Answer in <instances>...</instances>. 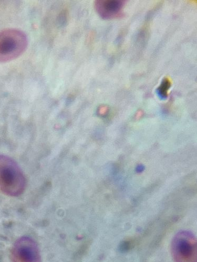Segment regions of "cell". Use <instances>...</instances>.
I'll return each mask as SVG.
<instances>
[{
	"instance_id": "cell-1",
	"label": "cell",
	"mask_w": 197,
	"mask_h": 262,
	"mask_svg": "<svg viewBox=\"0 0 197 262\" xmlns=\"http://www.w3.org/2000/svg\"><path fill=\"white\" fill-rule=\"evenodd\" d=\"M26 179L18 164L10 158L0 155V191L4 194L17 196L23 193Z\"/></svg>"
},
{
	"instance_id": "cell-2",
	"label": "cell",
	"mask_w": 197,
	"mask_h": 262,
	"mask_svg": "<svg viewBox=\"0 0 197 262\" xmlns=\"http://www.w3.org/2000/svg\"><path fill=\"white\" fill-rule=\"evenodd\" d=\"M28 46L27 35L16 29L0 31V62L12 60L23 54Z\"/></svg>"
},
{
	"instance_id": "cell-3",
	"label": "cell",
	"mask_w": 197,
	"mask_h": 262,
	"mask_svg": "<svg viewBox=\"0 0 197 262\" xmlns=\"http://www.w3.org/2000/svg\"><path fill=\"white\" fill-rule=\"evenodd\" d=\"M175 262H197L196 239L189 231H181L174 236L171 245Z\"/></svg>"
},
{
	"instance_id": "cell-4",
	"label": "cell",
	"mask_w": 197,
	"mask_h": 262,
	"mask_svg": "<svg viewBox=\"0 0 197 262\" xmlns=\"http://www.w3.org/2000/svg\"><path fill=\"white\" fill-rule=\"evenodd\" d=\"M13 262H41V254L37 244L28 236L18 238L11 252Z\"/></svg>"
},
{
	"instance_id": "cell-5",
	"label": "cell",
	"mask_w": 197,
	"mask_h": 262,
	"mask_svg": "<svg viewBox=\"0 0 197 262\" xmlns=\"http://www.w3.org/2000/svg\"><path fill=\"white\" fill-rule=\"evenodd\" d=\"M126 1L122 0H97L94 7L98 15L104 19H113L123 15Z\"/></svg>"
},
{
	"instance_id": "cell-6",
	"label": "cell",
	"mask_w": 197,
	"mask_h": 262,
	"mask_svg": "<svg viewBox=\"0 0 197 262\" xmlns=\"http://www.w3.org/2000/svg\"><path fill=\"white\" fill-rule=\"evenodd\" d=\"M172 81L170 78L165 77L159 88L158 89V92L161 96L163 98L167 97L169 94L168 92L171 87Z\"/></svg>"
}]
</instances>
